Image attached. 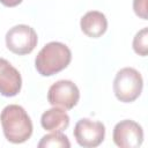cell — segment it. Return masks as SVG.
<instances>
[{
    "label": "cell",
    "mask_w": 148,
    "mask_h": 148,
    "mask_svg": "<svg viewBox=\"0 0 148 148\" xmlns=\"http://www.w3.org/2000/svg\"><path fill=\"white\" fill-rule=\"evenodd\" d=\"M5 138L12 143H23L32 134V121L27 111L17 104H9L0 113Z\"/></svg>",
    "instance_id": "cell-1"
},
{
    "label": "cell",
    "mask_w": 148,
    "mask_h": 148,
    "mask_svg": "<svg viewBox=\"0 0 148 148\" xmlns=\"http://www.w3.org/2000/svg\"><path fill=\"white\" fill-rule=\"evenodd\" d=\"M72 60L69 47L60 42L45 44L35 58V68L42 76H52L65 69Z\"/></svg>",
    "instance_id": "cell-2"
},
{
    "label": "cell",
    "mask_w": 148,
    "mask_h": 148,
    "mask_svg": "<svg viewBox=\"0 0 148 148\" xmlns=\"http://www.w3.org/2000/svg\"><path fill=\"white\" fill-rule=\"evenodd\" d=\"M143 79L135 68L124 67L119 69L113 80V92L123 103L134 102L142 92Z\"/></svg>",
    "instance_id": "cell-3"
},
{
    "label": "cell",
    "mask_w": 148,
    "mask_h": 148,
    "mask_svg": "<svg viewBox=\"0 0 148 148\" xmlns=\"http://www.w3.org/2000/svg\"><path fill=\"white\" fill-rule=\"evenodd\" d=\"M7 49L18 56L29 54L37 46L38 37L34 28L27 24L12 27L5 37Z\"/></svg>",
    "instance_id": "cell-4"
},
{
    "label": "cell",
    "mask_w": 148,
    "mask_h": 148,
    "mask_svg": "<svg viewBox=\"0 0 148 148\" xmlns=\"http://www.w3.org/2000/svg\"><path fill=\"white\" fill-rule=\"evenodd\" d=\"M80 99V90L71 80H59L54 82L47 91V101L52 106L65 110L73 109Z\"/></svg>",
    "instance_id": "cell-5"
},
{
    "label": "cell",
    "mask_w": 148,
    "mask_h": 148,
    "mask_svg": "<svg viewBox=\"0 0 148 148\" xmlns=\"http://www.w3.org/2000/svg\"><path fill=\"white\" fill-rule=\"evenodd\" d=\"M73 134L79 146L84 148H94L104 141L105 126L101 121L81 118L75 124Z\"/></svg>",
    "instance_id": "cell-6"
},
{
    "label": "cell",
    "mask_w": 148,
    "mask_h": 148,
    "mask_svg": "<svg viewBox=\"0 0 148 148\" xmlns=\"http://www.w3.org/2000/svg\"><path fill=\"white\" fill-rule=\"evenodd\" d=\"M112 139L120 148H138L143 142V130L136 121L125 119L113 127Z\"/></svg>",
    "instance_id": "cell-7"
},
{
    "label": "cell",
    "mask_w": 148,
    "mask_h": 148,
    "mask_svg": "<svg viewBox=\"0 0 148 148\" xmlns=\"http://www.w3.org/2000/svg\"><path fill=\"white\" fill-rule=\"evenodd\" d=\"M22 88L20 72L6 59L0 58V94L5 97L16 96Z\"/></svg>",
    "instance_id": "cell-8"
},
{
    "label": "cell",
    "mask_w": 148,
    "mask_h": 148,
    "mask_svg": "<svg viewBox=\"0 0 148 148\" xmlns=\"http://www.w3.org/2000/svg\"><path fill=\"white\" fill-rule=\"evenodd\" d=\"M80 28L84 35L91 38L103 36L108 29V20L102 12H87L80 20Z\"/></svg>",
    "instance_id": "cell-9"
},
{
    "label": "cell",
    "mask_w": 148,
    "mask_h": 148,
    "mask_svg": "<svg viewBox=\"0 0 148 148\" xmlns=\"http://www.w3.org/2000/svg\"><path fill=\"white\" fill-rule=\"evenodd\" d=\"M69 116L66 113L65 109L53 106L43 112L40 125L49 132H62L69 126Z\"/></svg>",
    "instance_id": "cell-10"
},
{
    "label": "cell",
    "mask_w": 148,
    "mask_h": 148,
    "mask_svg": "<svg viewBox=\"0 0 148 148\" xmlns=\"http://www.w3.org/2000/svg\"><path fill=\"white\" fill-rule=\"evenodd\" d=\"M37 146H38V148H49V147L69 148L71 142H69L68 138L65 134H62L61 132H51L50 134L44 135Z\"/></svg>",
    "instance_id": "cell-11"
},
{
    "label": "cell",
    "mask_w": 148,
    "mask_h": 148,
    "mask_svg": "<svg viewBox=\"0 0 148 148\" xmlns=\"http://www.w3.org/2000/svg\"><path fill=\"white\" fill-rule=\"evenodd\" d=\"M132 46L136 54L141 57L147 56L148 53V28H142L135 34Z\"/></svg>",
    "instance_id": "cell-12"
},
{
    "label": "cell",
    "mask_w": 148,
    "mask_h": 148,
    "mask_svg": "<svg viewBox=\"0 0 148 148\" xmlns=\"http://www.w3.org/2000/svg\"><path fill=\"white\" fill-rule=\"evenodd\" d=\"M133 10L136 16L142 20H147V0H133Z\"/></svg>",
    "instance_id": "cell-13"
},
{
    "label": "cell",
    "mask_w": 148,
    "mask_h": 148,
    "mask_svg": "<svg viewBox=\"0 0 148 148\" xmlns=\"http://www.w3.org/2000/svg\"><path fill=\"white\" fill-rule=\"evenodd\" d=\"M23 0H0V2L6 6V7H15L17 5H20Z\"/></svg>",
    "instance_id": "cell-14"
}]
</instances>
